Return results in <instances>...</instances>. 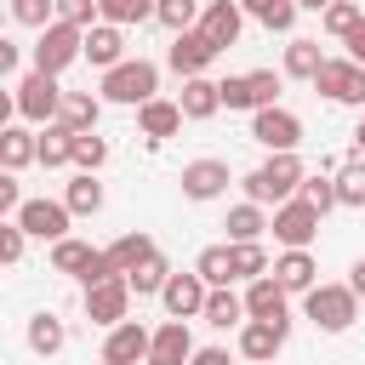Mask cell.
<instances>
[{
    "mask_svg": "<svg viewBox=\"0 0 365 365\" xmlns=\"http://www.w3.org/2000/svg\"><path fill=\"white\" fill-rule=\"evenodd\" d=\"M302 160H297V148L291 154H268L257 171H245V200H257V205H285V200H297V188H302Z\"/></svg>",
    "mask_w": 365,
    "mask_h": 365,
    "instance_id": "6da1fadb",
    "label": "cell"
},
{
    "mask_svg": "<svg viewBox=\"0 0 365 365\" xmlns=\"http://www.w3.org/2000/svg\"><path fill=\"white\" fill-rule=\"evenodd\" d=\"M154 91H160V68H154L148 57H125V63L103 68V103H125V108H143Z\"/></svg>",
    "mask_w": 365,
    "mask_h": 365,
    "instance_id": "7a4b0ae2",
    "label": "cell"
},
{
    "mask_svg": "<svg viewBox=\"0 0 365 365\" xmlns=\"http://www.w3.org/2000/svg\"><path fill=\"white\" fill-rule=\"evenodd\" d=\"M57 108H63V86H57V74H46V68H29V74L11 86V114H17V120L51 125V120H57Z\"/></svg>",
    "mask_w": 365,
    "mask_h": 365,
    "instance_id": "3957f363",
    "label": "cell"
},
{
    "mask_svg": "<svg viewBox=\"0 0 365 365\" xmlns=\"http://www.w3.org/2000/svg\"><path fill=\"white\" fill-rule=\"evenodd\" d=\"M302 314L319 325V331H348L354 319H359V291L354 285H314V291H302Z\"/></svg>",
    "mask_w": 365,
    "mask_h": 365,
    "instance_id": "277c9868",
    "label": "cell"
},
{
    "mask_svg": "<svg viewBox=\"0 0 365 365\" xmlns=\"http://www.w3.org/2000/svg\"><path fill=\"white\" fill-rule=\"evenodd\" d=\"M217 86H222V108H245V114H257V108H274V103H279L285 74H274V68H251V74H228V80H217Z\"/></svg>",
    "mask_w": 365,
    "mask_h": 365,
    "instance_id": "5b68a950",
    "label": "cell"
},
{
    "mask_svg": "<svg viewBox=\"0 0 365 365\" xmlns=\"http://www.w3.org/2000/svg\"><path fill=\"white\" fill-rule=\"evenodd\" d=\"M86 57V29H74V23H46L40 29V40H34V68H46V74H63L68 63H80Z\"/></svg>",
    "mask_w": 365,
    "mask_h": 365,
    "instance_id": "8992f818",
    "label": "cell"
},
{
    "mask_svg": "<svg viewBox=\"0 0 365 365\" xmlns=\"http://www.w3.org/2000/svg\"><path fill=\"white\" fill-rule=\"evenodd\" d=\"M314 91H325L331 103L365 108V63H354V57H325L319 74H314Z\"/></svg>",
    "mask_w": 365,
    "mask_h": 365,
    "instance_id": "52a82bcc",
    "label": "cell"
},
{
    "mask_svg": "<svg viewBox=\"0 0 365 365\" xmlns=\"http://www.w3.org/2000/svg\"><path fill=\"white\" fill-rule=\"evenodd\" d=\"M274 240L285 245V251H308L314 245V234H319V211L297 194V200H285V205H274Z\"/></svg>",
    "mask_w": 365,
    "mask_h": 365,
    "instance_id": "ba28073f",
    "label": "cell"
},
{
    "mask_svg": "<svg viewBox=\"0 0 365 365\" xmlns=\"http://www.w3.org/2000/svg\"><path fill=\"white\" fill-rule=\"evenodd\" d=\"M131 279L125 274H108V279H97V285H86V319L91 325H120L125 314H131Z\"/></svg>",
    "mask_w": 365,
    "mask_h": 365,
    "instance_id": "9c48e42d",
    "label": "cell"
},
{
    "mask_svg": "<svg viewBox=\"0 0 365 365\" xmlns=\"http://www.w3.org/2000/svg\"><path fill=\"white\" fill-rule=\"evenodd\" d=\"M51 268L57 274H74V279H86V285H97V279H108L114 268H108V257L103 251H91L86 240H51Z\"/></svg>",
    "mask_w": 365,
    "mask_h": 365,
    "instance_id": "30bf717a",
    "label": "cell"
},
{
    "mask_svg": "<svg viewBox=\"0 0 365 365\" xmlns=\"http://www.w3.org/2000/svg\"><path fill=\"white\" fill-rule=\"evenodd\" d=\"M251 137H257L268 154H291V148L302 143V120L274 103V108H257V114H251Z\"/></svg>",
    "mask_w": 365,
    "mask_h": 365,
    "instance_id": "8fae6325",
    "label": "cell"
},
{
    "mask_svg": "<svg viewBox=\"0 0 365 365\" xmlns=\"http://www.w3.org/2000/svg\"><path fill=\"white\" fill-rule=\"evenodd\" d=\"M148 348H154V331L137 319H120V325H108L103 365H148Z\"/></svg>",
    "mask_w": 365,
    "mask_h": 365,
    "instance_id": "7c38bea8",
    "label": "cell"
},
{
    "mask_svg": "<svg viewBox=\"0 0 365 365\" xmlns=\"http://www.w3.org/2000/svg\"><path fill=\"white\" fill-rule=\"evenodd\" d=\"M17 222H23L34 240H68V222H74V211H68V200H23Z\"/></svg>",
    "mask_w": 365,
    "mask_h": 365,
    "instance_id": "4fadbf2b",
    "label": "cell"
},
{
    "mask_svg": "<svg viewBox=\"0 0 365 365\" xmlns=\"http://www.w3.org/2000/svg\"><path fill=\"white\" fill-rule=\"evenodd\" d=\"M217 51H228L234 40H240V29H245V6L240 0H205V11H200V23H194Z\"/></svg>",
    "mask_w": 365,
    "mask_h": 365,
    "instance_id": "5bb4252c",
    "label": "cell"
},
{
    "mask_svg": "<svg viewBox=\"0 0 365 365\" xmlns=\"http://www.w3.org/2000/svg\"><path fill=\"white\" fill-rule=\"evenodd\" d=\"M217 57H222V51H217V46H211L200 29H182V34H171V51H165V63H171L182 80H188V74H205Z\"/></svg>",
    "mask_w": 365,
    "mask_h": 365,
    "instance_id": "9a60e30c",
    "label": "cell"
},
{
    "mask_svg": "<svg viewBox=\"0 0 365 365\" xmlns=\"http://www.w3.org/2000/svg\"><path fill=\"white\" fill-rule=\"evenodd\" d=\"M205 297H211V285L200 279V268H194V274H171L165 291H160V302H165L171 319H194V314H205Z\"/></svg>",
    "mask_w": 365,
    "mask_h": 365,
    "instance_id": "2e32d148",
    "label": "cell"
},
{
    "mask_svg": "<svg viewBox=\"0 0 365 365\" xmlns=\"http://www.w3.org/2000/svg\"><path fill=\"white\" fill-rule=\"evenodd\" d=\"M285 336H291V325H279V319H245L240 325V359L274 365V354L285 348Z\"/></svg>",
    "mask_w": 365,
    "mask_h": 365,
    "instance_id": "e0dca14e",
    "label": "cell"
},
{
    "mask_svg": "<svg viewBox=\"0 0 365 365\" xmlns=\"http://www.w3.org/2000/svg\"><path fill=\"white\" fill-rule=\"evenodd\" d=\"M285 297H291V291H285L274 274H262V279H251V291H245V314H251V319H279V325H291Z\"/></svg>",
    "mask_w": 365,
    "mask_h": 365,
    "instance_id": "ac0fdd59",
    "label": "cell"
},
{
    "mask_svg": "<svg viewBox=\"0 0 365 365\" xmlns=\"http://www.w3.org/2000/svg\"><path fill=\"white\" fill-rule=\"evenodd\" d=\"M194 359V336H188V319H165L154 331V348H148V365H188Z\"/></svg>",
    "mask_w": 365,
    "mask_h": 365,
    "instance_id": "d6986e66",
    "label": "cell"
},
{
    "mask_svg": "<svg viewBox=\"0 0 365 365\" xmlns=\"http://www.w3.org/2000/svg\"><path fill=\"white\" fill-rule=\"evenodd\" d=\"M182 103H165V97H148L143 108H137V125H143V137L148 143H165V137H177L182 131Z\"/></svg>",
    "mask_w": 365,
    "mask_h": 365,
    "instance_id": "ffe728a7",
    "label": "cell"
},
{
    "mask_svg": "<svg viewBox=\"0 0 365 365\" xmlns=\"http://www.w3.org/2000/svg\"><path fill=\"white\" fill-rule=\"evenodd\" d=\"M222 188H228V165H222V160H188V165H182V194H188V200L205 205V200H217Z\"/></svg>",
    "mask_w": 365,
    "mask_h": 365,
    "instance_id": "44dd1931",
    "label": "cell"
},
{
    "mask_svg": "<svg viewBox=\"0 0 365 365\" xmlns=\"http://www.w3.org/2000/svg\"><path fill=\"white\" fill-rule=\"evenodd\" d=\"M86 63H91V68L125 63V34H120V23H91V29H86Z\"/></svg>",
    "mask_w": 365,
    "mask_h": 365,
    "instance_id": "7402d4cb",
    "label": "cell"
},
{
    "mask_svg": "<svg viewBox=\"0 0 365 365\" xmlns=\"http://www.w3.org/2000/svg\"><path fill=\"white\" fill-rule=\"evenodd\" d=\"M177 103H182V114H188V120H211V114L222 108V86H217V80H205V74H188Z\"/></svg>",
    "mask_w": 365,
    "mask_h": 365,
    "instance_id": "603a6c76",
    "label": "cell"
},
{
    "mask_svg": "<svg viewBox=\"0 0 365 365\" xmlns=\"http://www.w3.org/2000/svg\"><path fill=\"white\" fill-rule=\"evenodd\" d=\"M205 325H217V331H240L251 314H245V297H234L228 285H211V297H205V314H200Z\"/></svg>",
    "mask_w": 365,
    "mask_h": 365,
    "instance_id": "cb8c5ba5",
    "label": "cell"
},
{
    "mask_svg": "<svg viewBox=\"0 0 365 365\" xmlns=\"http://www.w3.org/2000/svg\"><path fill=\"white\" fill-rule=\"evenodd\" d=\"M274 279L285 291H314L319 285V262L308 251H285V257H274Z\"/></svg>",
    "mask_w": 365,
    "mask_h": 365,
    "instance_id": "d4e9b609",
    "label": "cell"
},
{
    "mask_svg": "<svg viewBox=\"0 0 365 365\" xmlns=\"http://www.w3.org/2000/svg\"><path fill=\"white\" fill-rule=\"evenodd\" d=\"M97 114H103V97H91V91H63L57 120H63L68 131H97Z\"/></svg>",
    "mask_w": 365,
    "mask_h": 365,
    "instance_id": "484cf974",
    "label": "cell"
},
{
    "mask_svg": "<svg viewBox=\"0 0 365 365\" xmlns=\"http://www.w3.org/2000/svg\"><path fill=\"white\" fill-rule=\"evenodd\" d=\"M29 160H40V137L23 131V125H6V131H0V165H6V171H23Z\"/></svg>",
    "mask_w": 365,
    "mask_h": 365,
    "instance_id": "4316f807",
    "label": "cell"
},
{
    "mask_svg": "<svg viewBox=\"0 0 365 365\" xmlns=\"http://www.w3.org/2000/svg\"><path fill=\"white\" fill-rule=\"evenodd\" d=\"M40 165H46V171H57V165H74V131H68L63 120H51V125L40 131Z\"/></svg>",
    "mask_w": 365,
    "mask_h": 365,
    "instance_id": "83f0119b",
    "label": "cell"
},
{
    "mask_svg": "<svg viewBox=\"0 0 365 365\" xmlns=\"http://www.w3.org/2000/svg\"><path fill=\"white\" fill-rule=\"evenodd\" d=\"M154 251H160V245H154L148 234H120L103 257H108V268H114V274H131V268H137L143 257H154Z\"/></svg>",
    "mask_w": 365,
    "mask_h": 365,
    "instance_id": "f1b7e54d",
    "label": "cell"
},
{
    "mask_svg": "<svg viewBox=\"0 0 365 365\" xmlns=\"http://www.w3.org/2000/svg\"><path fill=\"white\" fill-rule=\"evenodd\" d=\"M29 348L46 354V359L63 354V348H68V325H63L57 314H34V319H29Z\"/></svg>",
    "mask_w": 365,
    "mask_h": 365,
    "instance_id": "f546056e",
    "label": "cell"
},
{
    "mask_svg": "<svg viewBox=\"0 0 365 365\" xmlns=\"http://www.w3.org/2000/svg\"><path fill=\"white\" fill-rule=\"evenodd\" d=\"M319 63H325V51H319V40H302V34H297V40L285 46V74H291V80H308V86H314V74H319Z\"/></svg>",
    "mask_w": 365,
    "mask_h": 365,
    "instance_id": "4dcf8cb0",
    "label": "cell"
},
{
    "mask_svg": "<svg viewBox=\"0 0 365 365\" xmlns=\"http://www.w3.org/2000/svg\"><path fill=\"white\" fill-rule=\"evenodd\" d=\"M63 200H68L74 217H97V211H103V182H97V171H80V177L63 188Z\"/></svg>",
    "mask_w": 365,
    "mask_h": 365,
    "instance_id": "1f68e13d",
    "label": "cell"
},
{
    "mask_svg": "<svg viewBox=\"0 0 365 365\" xmlns=\"http://www.w3.org/2000/svg\"><path fill=\"white\" fill-rule=\"evenodd\" d=\"M194 268H200L205 285H234V245H205Z\"/></svg>",
    "mask_w": 365,
    "mask_h": 365,
    "instance_id": "d6a6232c",
    "label": "cell"
},
{
    "mask_svg": "<svg viewBox=\"0 0 365 365\" xmlns=\"http://www.w3.org/2000/svg\"><path fill=\"white\" fill-rule=\"evenodd\" d=\"M125 279H131V291H137V297H154V291H165V279H171V262L154 251V257H143V262H137Z\"/></svg>",
    "mask_w": 365,
    "mask_h": 365,
    "instance_id": "836d02e7",
    "label": "cell"
},
{
    "mask_svg": "<svg viewBox=\"0 0 365 365\" xmlns=\"http://www.w3.org/2000/svg\"><path fill=\"white\" fill-rule=\"evenodd\" d=\"M359 17H365V6H359V0H331V6L319 11L325 34H336V40H348V34L359 29Z\"/></svg>",
    "mask_w": 365,
    "mask_h": 365,
    "instance_id": "e575fe53",
    "label": "cell"
},
{
    "mask_svg": "<svg viewBox=\"0 0 365 365\" xmlns=\"http://www.w3.org/2000/svg\"><path fill=\"white\" fill-rule=\"evenodd\" d=\"M228 240H262V228H268V217H262V205L257 200H245V205H234L228 211Z\"/></svg>",
    "mask_w": 365,
    "mask_h": 365,
    "instance_id": "d590c367",
    "label": "cell"
},
{
    "mask_svg": "<svg viewBox=\"0 0 365 365\" xmlns=\"http://www.w3.org/2000/svg\"><path fill=\"white\" fill-rule=\"evenodd\" d=\"M228 245H234V279H262V274H268L262 240H228Z\"/></svg>",
    "mask_w": 365,
    "mask_h": 365,
    "instance_id": "8d00e7d4",
    "label": "cell"
},
{
    "mask_svg": "<svg viewBox=\"0 0 365 365\" xmlns=\"http://www.w3.org/2000/svg\"><path fill=\"white\" fill-rule=\"evenodd\" d=\"M200 11H205L200 0H160V6H154V23H165L171 34H182V29L200 23Z\"/></svg>",
    "mask_w": 365,
    "mask_h": 365,
    "instance_id": "74e56055",
    "label": "cell"
},
{
    "mask_svg": "<svg viewBox=\"0 0 365 365\" xmlns=\"http://www.w3.org/2000/svg\"><path fill=\"white\" fill-rule=\"evenodd\" d=\"M97 6H103V23H120L125 29V23H148L160 0H97Z\"/></svg>",
    "mask_w": 365,
    "mask_h": 365,
    "instance_id": "f35d334b",
    "label": "cell"
},
{
    "mask_svg": "<svg viewBox=\"0 0 365 365\" xmlns=\"http://www.w3.org/2000/svg\"><path fill=\"white\" fill-rule=\"evenodd\" d=\"M336 200L354 205V211L365 205V160H348V165L336 171Z\"/></svg>",
    "mask_w": 365,
    "mask_h": 365,
    "instance_id": "ab89813d",
    "label": "cell"
},
{
    "mask_svg": "<svg viewBox=\"0 0 365 365\" xmlns=\"http://www.w3.org/2000/svg\"><path fill=\"white\" fill-rule=\"evenodd\" d=\"M297 194H302L319 217H325L331 205H342V200H336V177H319V171H314V177H302V188H297Z\"/></svg>",
    "mask_w": 365,
    "mask_h": 365,
    "instance_id": "60d3db41",
    "label": "cell"
},
{
    "mask_svg": "<svg viewBox=\"0 0 365 365\" xmlns=\"http://www.w3.org/2000/svg\"><path fill=\"white\" fill-rule=\"evenodd\" d=\"M103 160H108V143H103L97 131H74V165H80V171H97Z\"/></svg>",
    "mask_w": 365,
    "mask_h": 365,
    "instance_id": "b9f144b4",
    "label": "cell"
},
{
    "mask_svg": "<svg viewBox=\"0 0 365 365\" xmlns=\"http://www.w3.org/2000/svg\"><path fill=\"white\" fill-rule=\"evenodd\" d=\"M23 245H29V228H23L17 217H6V222H0V262L17 268V262H23Z\"/></svg>",
    "mask_w": 365,
    "mask_h": 365,
    "instance_id": "7bdbcfd3",
    "label": "cell"
},
{
    "mask_svg": "<svg viewBox=\"0 0 365 365\" xmlns=\"http://www.w3.org/2000/svg\"><path fill=\"white\" fill-rule=\"evenodd\" d=\"M11 17L23 29H46V23H57V0H11Z\"/></svg>",
    "mask_w": 365,
    "mask_h": 365,
    "instance_id": "ee69618b",
    "label": "cell"
},
{
    "mask_svg": "<svg viewBox=\"0 0 365 365\" xmlns=\"http://www.w3.org/2000/svg\"><path fill=\"white\" fill-rule=\"evenodd\" d=\"M257 23L274 29V34H291V29H297V0H268V6L257 11Z\"/></svg>",
    "mask_w": 365,
    "mask_h": 365,
    "instance_id": "f6af8a7d",
    "label": "cell"
},
{
    "mask_svg": "<svg viewBox=\"0 0 365 365\" xmlns=\"http://www.w3.org/2000/svg\"><path fill=\"white\" fill-rule=\"evenodd\" d=\"M57 17L74 23V29H91V23L103 17V6H97V0H57Z\"/></svg>",
    "mask_w": 365,
    "mask_h": 365,
    "instance_id": "bcb514c9",
    "label": "cell"
},
{
    "mask_svg": "<svg viewBox=\"0 0 365 365\" xmlns=\"http://www.w3.org/2000/svg\"><path fill=\"white\" fill-rule=\"evenodd\" d=\"M23 211V194H17V171L0 177V217H17Z\"/></svg>",
    "mask_w": 365,
    "mask_h": 365,
    "instance_id": "7dc6e473",
    "label": "cell"
},
{
    "mask_svg": "<svg viewBox=\"0 0 365 365\" xmlns=\"http://www.w3.org/2000/svg\"><path fill=\"white\" fill-rule=\"evenodd\" d=\"M188 365H234V359H228V348H194Z\"/></svg>",
    "mask_w": 365,
    "mask_h": 365,
    "instance_id": "c3c4849f",
    "label": "cell"
},
{
    "mask_svg": "<svg viewBox=\"0 0 365 365\" xmlns=\"http://www.w3.org/2000/svg\"><path fill=\"white\" fill-rule=\"evenodd\" d=\"M348 57H354V63H365V17H359V29L348 34Z\"/></svg>",
    "mask_w": 365,
    "mask_h": 365,
    "instance_id": "681fc988",
    "label": "cell"
},
{
    "mask_svg": "<svg viewBox=\"0 0 365 365\" xmlns=\"http://www.w3.org/2000/svg\"><path fill=\"white\" fill-rule=\"evenodd\" d=\"M17 68V40H0V74Z\"/></svg>",
    "mask_w": 365,
    "mask_h": 365,
    "instance_id": "f907efd6",
    "label": "cell"
},
{
    "mask_svg": "<svg viewBox=\"0 0 365 365\" xmlns=\"http://www.w3.org/2000/svg\"><path fill=\"white\" fill-rule=\"evenodd\" d=\"M348 285H354V291H359V302H365V257L348 268Z\"/></svg>",
    "mask_w": 365,
    "mask_h": 365,
    "instance_id": "816d5d0a",
    "label": "cell"
},
{
    "mask_svg": "<svg viewBox=\"0 0 365 365\" xmlns=\"http://www.w3.org/2000/svg\"><path fill=\"white\" fill-rule=\"evenodd\" d=\"M354 148H359V160H365V114H359V131H354Z\"/></svg>",
    "mask_w": 365,
    "mask_h": 365,
    "instance_id": "f5cc1de1",
    "label": "cell"
},
{
    "mask_svg": "<svg viewBox=\"0 0 365 365\" xmlns=\"http://www.w3.org/2000/svg\"><path fill=\"white\" fill-rule=\"evenodd\" d=\"M297 6H308V11H325V6H331V0H297Z\"/></svg>",
    "mask_w": 365,
    "mask_h": 365,
    "instance_id": "db71d44e",
    "label": "cell"
},
{
    "mask_svg": "<svg viewBox=\"0 0 365 365\" xmlns=\"http://www.w3.org/2000/svg\"><path fill=\"white\" fill-rule=\"evenodd\" d=\"M240 6H245V11H251V17H257V11H262V6H268V0H240Z\"/></svg>",
    "mask_w": 365,
    "mask_h": 365,
    "instance_id": "11a10c76",
    "label": "cell"
},
{
    "mask_svg": "<svg viewBox=\"0 0 365 365\" xmlns=\"http://www.w3.org/2000/svg\"><path fill=\"white\" fill-rule=\"evenodd\" d=\"M240 365H257V359H240Z\"/></svg>",
    "mask_w": 365,
    "mask_h": 365,
    "instance_id": "9f6ffc18",
    "label": "cell"
},
{
    "mask_svg": "<svg viewBox=\"0 0 365 365\" xmlns=\"http://www.w3.org/2000/svg\"><path fill=\"white\" fill-rule=\"evenodd\" d=\"M359 6H365V0H359Z\"/></svg>",
    "mask_w": 365,
    "mask_h": 365,
    "instance_id": "6f0895ef",
    "label": "cell"
}]
</instances>
